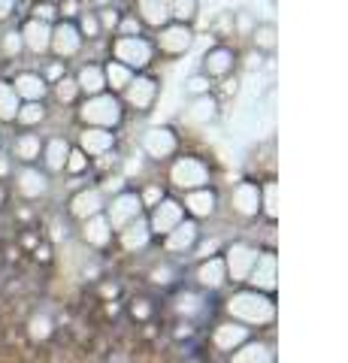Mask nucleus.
<instances>
[{
    "mask_svg": "<svg viewBox=\"0 0 348 363\" xmlns=\"http://www.w3.org/2000/svg\"><path fill=\"white\" fill-rule=\"evenodd\" d=\"M276 297L273 294H261L249 285L233 288L224 300V318H233L249 330H261V327H273L276 324Z\"/></svg>",
    "mask_w": 348,
    "mask_h": 363,
    "instance_id": "1",
    "label": "nucleus"
},
{
    "mask_svg": "<svg viewBox=\"0 0 348 363\" xmlns=\"http://www.w3.org/2000/svg\"><path fill=\"white\" fill-rule=\"evenodd\" d=\"M73 118H76V128L118 130L121 124H125L128 112H125V104H121L118 94L103 91V94H94V97H82L79 104L73 106Z\"/></svg>",
    "mask_w": 348,
    "mask_h": 363,
    "instance_id": "2",
    "label": "nucleus"
},
{
    "mask_svg": "<svg viewBox=\"0 0 348 363\" xmlns=\"http://www.w3.org/2000/svg\"><path fill=\"white\" fill-rule=\"evenodd\" d=\"M106 58L130 67L133 73H145V70H152L155 61H158V52H155V43H152L149 33H140V37H109L106 40Z\"/></svg>",
    "mask_w": 348,
    "mask_h": 363,
    "instance_id": "3",
    "label": "nucleus"
},
{
    "mask_svg": "<svg viewBox=\"0 0 348 363\" xmlns=\"http://www.w3.org/2000/svg\"><path fill=\"white\" fill-rule=\"evenodd\" d=\"M167 185L173 191H179V194L206 188V185H212V167L203 161V157L179 152L176 157L167 161Z\"/></svg>",
    "mask_w": 348,
    "mask_h": 363,
    "instance_id": "4",
    "label": "nucleus"
},
{
    "mask_svg": "<svg viewBox=\"0 0 348 363\" xmlns=\"http://www.w3.org/2000/svg\"><path fill=\"white\" fill-rule=\"evenodd\" d=\"M9 185H13L16 197L25 203H40L52 194V176L40 164H16Z\"/></svg>",
    "mask_w": 348,
    "mask_h": 363,
    "instance_id": "5",
    "label": "nucleus"
},
{
    "mask_svg": "<svg viewBox=\"0 0 348 363\" xmlns=\"http://www.w3.org/2000/svg\"><path fill=\"white\" fill-rule=\"evenodd\" d=\"M118 97H121V104H125V112L145 116V112L155 109V104H158V97H161V79L155 76L152 70L137 73L130 79V85L121 91Z\"/></svg>",
    "mask_w": 348,
    "mask_h": 363,
    "instance_id": "6",
    "label": "nucleus"
},
{
    "mask_svg": "<svg viewBox=\"0 0 348 363\" xmlns=\"http://www.w3.org/2000/svg\"><path fill=\"white\" fill-rule=\"evenodd\" d=\"M194 25H182V21H170V25H164L161 30L152 33V43H155V52H158V58H185V55L194 49Z\"/></svg>",
    "mask_w": 348,
    "mask_h": 363,
    "instance_id": "7",
    "label": "nucleus"
},
{
    "mask_svg": "<svg viewBox=\"0 0 348 363\" xmlns=\"http://www.w3.org/2000/svg\"><path fill=\"white\" fill-rule=\"evenodd\" d=\"M257 248L254 242L249 240H230V242H224L221 248V260H224V269H228V281L233 288H242L245 285V279H249V272L254 267V260H257Z\"/></svg>",
    "mask_w": 348,
    "mask_h": 363,
    "instance_id": "8",
    "label": "nucleus"
},
{
    "mask_svg": "<svg viewBox=\"0 0 348 363\" xmlns=\"http://www.w3.org/2000/svg\"><path fill=\"white\" fill-rule=\"evenodd\" d=\"M182 143H179V133L167 124H155V128H145L140 136V155L152 164H167L170 157L179 155Z\"/></svg>",
    "mask_w": 348,
    "mask_h": 363,
    "instance_id": "9",
    "label": "nucleus"
},
{
    "mask_svg": "<svg viewBox=\"0 0 348 363\" xmlns=\"http://www.w3.org/2000/svg\"><path fill=\"white\" fill-rule=\"evenodd\" d=\"M88 49L76 21H64L58 18L52 25V45H49V58H58V61H67L73 64L76 58H82V52Z\"/></svg>",
    "mask_w": 348,
    "mask_h": 363,
    "instance_id": "10",
    "label": "nucleus"
},
{
    "mask_svg": "<svg viewBox=\"0 0 348 363\" xmlns=\"http://www.w3.org/2000/svg\"><path fill=\"white\" fill-rule=\"evenodd\" d=\"M103 215H106V221L112 224V230H116V233L125 230L128 224L140 221L142 215H145V206H142V200H140V194H137V188H125L121 194L109 197Z\"/></svg>",
    "mask_w": 348,
    "mask_h": 363,
    "instance_id": "11",
    "label": "nucleus"
},
{
    "mask_svg": "<svg viewBox=\"0 0 348 363\" xmlns=\"http://www.w3.org/2000/svg\"><path fill=\"white\" fill-rule=\"evenodd\" d=\"M237 67H240V52L233 49L230 43H215V45H209V49L203 52L197 70L206 73L212 82H221V79L237 73Z\"/></svg>",
    "mask_w": 348,
    "mask_h": 363,
    "instance_id": "12",
    "label": "nucleus"
},
{
    "mask_svg": "<svg viewBox=\"0 0 348 363\" xmlns=\"http://www.w3.org/2000/svg\"><path fill=\"white\" fill-rule=\"evenodd\" d=\"M185 218H188V215H185L182 200L170 197V194H167L161 203H155V206L145 212V221H149V230H152V236H155V242L164 240V236L170 233L176 224H182Z\"/></svg>",
    "mask_w": 348,
    "mask_h": 363,
    "instance_id": "13",
    "label": "nucleus"
},
{
    "mask_svg": "<svg viewBox=\"0 0 348 363\" xmlns=\"http://www.w3.org/2000/svg\"><path fill=\"white\" fill-rule=\"evenodd\" d=\"M103 209H106V194L97 188V182L94 185H79L70 197H67V218L76 221V224L91 218V215H100Z\"/></svg>",
    "mask_w": 348,
    "mask_h": 363,
    "instance_id": "14",
    "label": "nucleus"
},
{
    "mask_svg": "<svg viewBox=\"0 0 348 363\" xmlns=\"http://www.w3.org/2000/svg\"><path fill=\"white\" fill-rule=\"evenodd\" d=\"M73 145L91 157V161H103L118 149V130H103V128H76Z\"/></svg>",
    "mask_w": 348,
    "mask_h": 363,
    "instance_id": "15",
    "label": "nucleus"
},
{
    "mask_svg": "<svg viewBox=\"0 0 348 363\" xmlns=\"http://www.w3.org/2000/svg\"><path fill=\"white\" fill-rule=\"evenodd\" d=\"M228 203L237 218H242V221L257 218V215H261V182H254V179L237 182V185L230 188Z\"/></svg>",
    "mask_w": 348,
    "mask_h": 363,
    "instance_id": "16",
    "label": "nucleus"
},
{
    "mask_svg": "<svg viewBox=\"0 0 348 363\" xmlns=\"http://www.w3.org/2000/svg\"><path fill=\"white\" fill-rule=\"evenodd\" d=\"M200 233H203V230H200V221L185 218L182 224H176L173 230L164 236V240H158L161 242V252L167 257H188L191 252H194Z\"/></svg>",
    "mask_w": 348,
    "mask_h": 363,
    "instance_id": "17",
    "label": "nucleus"
},
{
    "mask_svg": "<svg viewBox=\"0 0 348 363\" xmlns=\"http://www.w3.org/2000/svg\"><path fill=\"white\" fill-rule=\"evenodd\" d=\"M18 33H21V43H25V58H49V45H52V25L46 21H37V18H21L18 21Z\"/></svg>",
    "mask_w": 348,
    "mask_h": 363,
    "instance_id": "18",
    "label": "nucleus"
},
{
    "mask_svg": "<svg viewBox=\"0 0 348 363\" xmlns=\"http://www.w3.org/2000/svg\"><path fill=\"white\" fill-rule=\"evenodd\" d=\"M245 285L261 291V294H276V285H279V257L273 248H261L257 252V260L245 279Z\"/></svg>",
    "mask_w": 348,
    "mask_h": 363,
    "instance_id": "19",
    "label": "nucleus"
},
{
    "mask_svg": "<svg viewBox=\"0 0 348 363\" xmlns=\"http://www.w3.org/2000/svg\"><path fill=\"white\" fill-rule=\"evenodd\" d=\"M43 143L46 136L40 130H16L6 143V155L13 157V164H40Z\"/></svg>",
    "mask_w": 348,
    "mask_h": 363,
    "instance_id": "20",
    "label": "nucleus"
},
{
    "mask_svg": "<svg viewBox=\"0 0 348 363\" xmlns=\"http://www.w3.org/2000/svg\"><path fill=\"white\" fill-rule=\"evenodd\" d=\"M79 242L91 252H106V248L116 245V230L106 221V215H91V218L79 221Z\"/></svg>",
    "mask_w": 348,
    "mask_h": 363,
    "instance_id": "21",
    "label": "nucleus"
},
{
    "mask_svg": "<svg viewBox=\"0 0 348 363\" xmlns=\"http://www.w3.org/2000/svg\"><path fill=\"white\" fill-rule=\"evenodd\" d=\"M249 339H252L249 327H242L240 321H233V318H221L209 333V345L221 351V354H230V351H237L242 342H249Z\"/></svg>",
    "mask_w": 348,
    "mask_h": 363,
    "instance_id": "22",
    "label": "nucleus"
},
{
    "mask_svg": "<svg viewBox=\"0 0 348 363\" xmlns=\"http://www.w3.org/2000/svg\"><path fill=\"white\" fill-rule=\"evenodd\" d=\"M9 82H13L21 104H28V100H49V82L43 79L37 67H18V70L9 76Z\"/></svg>",
    "mask_w": 348,
    "mask_h": 363,
    "instance_id": "23",
    "label": "nucleus"
},
{
    "mask_svg": "<svg viewBox=\"0 0 348 363\" xmlns=\"http://www.w3.org/2000/svg\"><path fill=\"white\" fill-rule=\"evenodd\" d=\"M73 149V140L67 133H52L46 136L43 143V155H40V167L55 179V176H64V164H67V155Z\"/></svg>",
    "mask_w": 348,
    "mask_h": 363,
    "instance_id": "24",
    "label": "nucleus"
},
{
    "mask_svg": "<svg viewBox=\"0 0 348 363\" xmlns=\"http://www.w3.org/2000/svg\"><path fill=\"white\" fill-rule=\"evenodd\" d=\"M182 206L185 215L194 221H212L218 215V191L206 185V188H197V191H188L182 194Z\"/></svg>",
    "mask_w": 348,
    "mask_h": 363,
    "instance_id": "25",
    "label": "nucleus"
},
{
    "mask_svg": "<svg viewBox=\"0 0 348 363\" xmlns=\"http://www.w3.org/2000/svg\"><path fill=\"white\" fill-rule=\"evenodd\" d=\"M194 281H197V288L200 291H206V294H218L230 285L228 281V269H224V260L221 255H212L206 260H197V267H194Z\"/></svg>",
    "mask_w": 348,
    "mask_h": 363,
    "instance_id": "26",
    "label": "nucleus"
},
{
    "mask_svg": "<svg viewBox=\"0 0 348 363\" xmlns=\"http://www.w3.org/2000/svg\"><path fill=\"white\" fill-rule=\"evenodd\" d=\"M152 242H155V236L149 230V221H145V215H142L140 221H133V224L125 227V230L116 233V245L125 255H142L145 248H152Z\"/></svg>",
    "mask_w": 348,
    "mask_h": 363,
    "instance_id": "27",
    "label": "nucleus"
},
{
    "mask_svg": "<svg viewBox=\"0 0 348 363\" xmlns=\"http://www.w3.org/2000/svg\"><path fill=\"white\" fill-rule=\"evenodd\" d=\"M133 16L140 18V25L145 30H161L164 25H170L173 16H170V4L167 0H133Z\"/></svg>",
    "mask_w": 348,
    "mask_h": 363,
    "instance_id": "28",
    "label": "nucleus"
},
{
    "mask_svg": "<svg viewBox=\"0 0 348 363\" xmlns=\"http://www.w3.org/2000/svg\"><path fill=\"white\" fill-rule=\"evenodd\" d=\"M73 79L79 85V94L82 97H94V94H103L106 91V79H103V61H82L73 67Z\"/></svg>",
    "mask_w": 348,
    "mask_h": 363,
    "instance_id": "29",
    "label": "nucleus"
},
{
    "mask_svg": "<svg viewBox=\"0 0 348 363\" xmlns=\"http://www.w3.org/2000/svg\"><path fill=\"white\" fill-rule=\"evenodd\" d=\"M49 118H52L49 100H28V104L18 106L13 128H16V130H40Z\"/></svg>",
    "mask_w": 348,
    "mask_h": 363,
    "instance_id": "30",
    "label": "nucleus"
},
{
    "mask_svg": "<svg viewBox=\"0 0 348 363\" xmlns=\"http://www.w3.org/2000/svg\"><path fill=\"white\" fill-rule=\"evenodd\" d=\"M230 363H276V348L264 339H249L237 351H230Z\"/></svg>",
    "mask_w": 348,
    "mask_h": 363,
    "instance_id": "31",
    "label": "nucleus"
},
{
    "mask_svg": "<svg viewBox=\"0 0 348 363\" xmlns=\"http://www.w3.org/2000/svg\"><path fill=\"white\" fill-rule=\"evenodd\" d=\"M221 116V100L218 94L212 91V94H203V97H194V100H188V121L191 124H212Z\"/></svg>",
    "mask_w": 348,
    "mask_h": 363,
    "instance_id": "32",
    "label": "nucleus"
},
{
    "mask_svg": "<svg viewBox=\"0 0 348 363\" xmlns=\"http://www.w3.org/2000/svg\"><path fill=\"white\" fill-rule=\"evenodd\" d=\"M49 100H52L55 106H61V109H73L76 104H79L82 94H79V85H76L73 73H67L55 85H49Z\"/></svg>",
    "mask_w": 348,
    "mask_h": 363,
    "instance_id": "33",
    "label": "nucleus"
},
{
    "mask_svg": "<svg viewBox=\"0 0 348 363\" xmlns=\"http://www.w3.org/2000/svg\"><path fill=\"white\" fill-rule=\"evenodd\" d=\"M249 43H252V49L257 55H273L276 45H279L276 25H273V21H257V25L252 28V33H249Z\"/></svg>",
    "mask_w": 348,
    "mask_h": 363,
    "instance_id": "34",
    "label": "nucleus"
},
{
    "mask_svg": "<svg viewBox=\"0 0 348 363\" xmlns=\"http://www.w3.org/2000/svg\"><path fill=\"white\" fill-rule=\"evenodd\" d=\"M25 58V43H21V33L18 25H6L0 28V61H9V64H18Z\"/></svg>",
    "mask_w": 348,
    "mask_h": 363,
    "instance_id": "35",
    "label": "nucleus"
},
{
    "mask_svg": "<svg viewBox=\"0 0 348 363\" xmlns=\"http://www.w3.org/2000/svg\"><path fill=\"white\" fill-rule=\"evenodd\" d=\"M133 76L137 73H133L130 67L112 61V58H103V79H106V91H112V94H121V91L130 85Z\"/></svg>",
    "mask_w": 348,
    "mask_h": 363,
    "instance_id": "36",
    "label": "nucleus"
},
{
    "mask_svg": "<svg viewBox=\"0 0 348 363\" xmlns=\"http://www.w3.org/2000/svg\"><path fill=\"white\" fill-rule=\"evenodd\" d=\"M18 106H21V100H18V94H16L13 82L0 76V128H9V124H16Z\"/></svg>",
    "mask_w": 348,
    "mask_h": 363,
    "instance_id": "37",
    "label": "nucleus"
},
{
    "mask_svg": "<svg viewBox=\"0 0 348 363\" xmlns=\"http://www.w3.org/2000/svg\"><path fill=\"white\" fill-rule=\"evenodd\" d=\"M179 276H182V269H179L176 257H167V255L161 257V264H155V267L149 269V281H152L155 288H161V291L173 288Z\"/></svg>",
    "mask_w": 348,
    "mask_h": 363,
    "instance_id": "38",
    "label": "nucleus"
},
{
    "mask_svg": "<svg viewBox=\"0 0 348 363\" xmlns=\"http://www.w3.org/2000/svg\"><path fill=\"white\" fill-rule=\"evenodd\" d=\"M76 28H79L85 45L106 43V33H103V28H100V18H97L94 9H88V6H85L82 13H79V18H76Z\"/></svg>",
    "mask_w": 348,
    "mask_h": 363,
    "instance_id": "39",
    "label": "nucleus"
},
{
    "mask_svg": "<svg viewBox=\"0 0 348 363\" xmlns=\"http://www.w3.org/2000/svg\"><path fill=\"white\" fill-rule=\"evenodd\" d=\"M91 167H94L91 157H88L79 145H73L70 155H67V164H64V176L67 179H85L88 173H91Z\"/></svg>",
    "mask_w": 348,
    "mask_h": 363,
    "instance_id": "40",
    "label": "nucleus"
},
{
    "mask_svg": "<svg viewBox=\"0 0 348 363\" xmlns=\"http://www.w3.org/2000/svg\"><path fill=\"white\" fill-rule=\"evenodd\" d=\"M206 306L200 303V297L194 291H179V303H176V315L185 318V321H197V315H203Z\"/></svg>",
    "mask_w": 348,
    "mask_h": 363,
    "instance_id": "41",
    "label": "nucleus"
},
{
    "mask_svg": "<svg viewBox=\"0 0 348 363\" xmlns=\"http://www.w3.org/2000/svg\"><path fill=\"white\" fill-rule=\"evenodd\" d=\"M182 91H185V97L188 100H194V97H203V94H212L215 91V82L206 76V73H200V70H194L191 73L185 82H182Z\"/></svg>",
    "mask_w": 348,
    "mask_h": 363,
    "instance_id": "42",
    "label": "nucleus"
},
{
    "mask_svg": "<svg viewBox=\"0 0 348 363\" xmlns=\"http://www.w3.org/2000/svg\"><path fill=\"white\" fill-rule=\"evenodd\" d=\"M167 4H170L173 21H182V25H194L200 16V0H167Z\"/></svg>",
    "mask_w": 348,
    "mask_h": 363,
    "instance_id": "43",
    "label": "nucleus"
},
{
    "mask_svg": "<svg viewBox=\"0 0 348 363\" xmlns=\"http://www.w3.org/2000/svg\"><path fill=\"white\" fill-rule=\"evenodd\" d=\"M52 333H55V321H52L49 315L37 312V315H30V318H28V336L33 339V342H46Z\"/></svg>",
    "mask_w": 348,
    "mask_h": 363,
    "instance_id": "44",
    "label": "nucleus"
},
{
    "mask_svg": "<svg viewBox=\"0 0 348 363\" xmlns=\"http://www.w3.org/2000/svg\"><path fill=\"white\" fill-rule=\"evenodd\" d=\"M276 194H279V185L273 179L261 182V215L266 221H276L279 218V206H276Z\"/></svg>",
    "mask_w": 348,
    "mask_h": 363,
    "instance_id": "45",
    "label": "nucleus"
},
{
    "mask_svg": "<svg viewBox=\"0 0 348 363\" xmlns=\"http://www.w3.org/2000/svg\"><path fill=\"white\" fill-rule=\"evenodd\" d=\"M94 13H97V18H100V28H103L106 40H109V37H116L118 21H121V16H125V9H121L118 4H109V6H100V9H94Z\"/></svg>",
    "mask_w": 348,
    "mask_h": 363,
    "instance_id": "46",
    "label": "nucleus"
},
{
    "mask_svg": "<svg viewBox=\"0 0 348 363\" xmlns=\"http://www.w3.org/2000/svg\"><path fill=\"white\" fill-rule=\"evenodd\" d=\"M37 70L43 73V79H46L49 85H55V82H58V79H64L67 73H70L73 67L67 64V61H58V58H43V61H40V67H37Z\"/></svg>",
    "mask_w": 348,
    "mask_h": 363,
    "instance_id": "47",
    "label": "nucleus"
},
{
    "mask_svg": "<svg viewBox=\"0 0 348 363\" xmlns=\"http://www.w3.org/2000/svg\"><path fill=\"white\" fill-rule=\"evenodd\" d=\"M137 194H140V200H142L145 212H149L155 203H161V200L167 197V188L161 185V182H142V185L137 188Z\"/></svg>",
    "mask_w": 348,
    "mask_h": 363,
    "instance_id": "48",
    "label": "nucleus"
},
{
    "mask_svg": "<svg viewBox=\"0 0 348 363\" xmlns=\"http://www.w3.org/2000/svg\"><path fill=\"white\" fill-rule=\"evenodd\" d=\"M25 16L37 18V21H46V25H55V21H58V6L46 4V0H30V6H28Z\"/></svg>",
    "mask_w": 348,
    "mask_h": 363,
    "instance_id": "49",
    "label": "nucleus"
},
{
    "mask_svg": "<svg viewBox=\"0 0 348 363\" xmlns=\"http://www.w3.org/2000/svg\"><path fill=\"white\" fill-rule=\"evenodd\" d=\"M140 33H145V28L140 25V18L133 16L130 9H125V16H121V21H118L116 37H140Z\"/></svg>",
    "mask_w": 348,
    "mask_h": 363,
    "instance_id": "50",
    "label": "nucleus"
},
{
    "mask_svg": "<svg viewBox=\"0 0 348 363\" xmlns=\"http://www.w3.org/2000/svg\"><path fill=\"white\" fill-rule=\"evenodd\" d=\"M212 33H215L218 40H228V37H237V33H233V13H221L215 21H212Z\"/></svg>",
    "mask_w": 348,
    "mask_h": 363,
    "instance_id": "51",
    "label": "nucleus"
},
{
    "mask_svg": "<svg viewBox=\"0 0 348 363\" xmlns=\"http://www.w3.org/2000/svg\"><path fill=\"white\" fill-rule=\"evenodd\" d=\"M128 312H130V318L133 321H149V318L155 315V306H152V300H145V297H140V300H133L130 306H128Z\"/></svg>",
    "mask_w": 348,
    "mask_h": 363,
    "instance_id": "52",
    "label": "nucleus"
},
{
    "mask_svg": "<svg viewBox=\"0 0 348 363\" xmlns=\"http://www.w3.org/2000/svg\"><path fill=\"white\" fill-rule=\"evenodd\" d=\"M82 9H85V0H61V4H58V18H64V21H76Z\"/></svg>",
    "mask_w": 348,
    "mask_h": 363,
    "instance_id": "53",
    "label": "nucleus"
},
{
    "mask_svg": "<svg viewBox=\"0 0 348 363\" xmlns=\"http://www.w3.org/2000/svg\"><path fill=\"white\" fill-rule=\"evenodd\" d=\"M18 18V0H0V28L13 25Z\"/></svg>",
    "mask_w": 348,
    "mask_h": 363,
    "instance_id": "54",
    "label": "nucleus"
},
{
    "mask_svg": "<svg viewBox=\"0 0 348 363\" xmlns=\"http://www.w3.org/2000/svg\"><path fill=\"white\" fill-rule=\"evenodd\" d=\"M194 321H185V318H179V324H176V330H173V336L176 339H191V336H194L197 330H194Z\"/></svg>",
    "mask_w": 348,
    "mask_h": 363,
    "instance_id": "55",
    "label": "nucleus"
},
{
    "mask_svg": "<svg viewBox=\"0 0 348 363\" xmlns=\"http://www.w3.org/2000/svg\"><path fill=\"white\" fill-rule=\"evenodd\" d=\"M13 169H16V164H13V157H9L4 149H0V182H6L9 176H13Z\"/></svg>",
    "mask_w": 348,
    "mask_h": 363,
    "instance_id": "56",
    "label": "nucleus"
},
{
    "mask_svg": "<svg viewBox=\"0 0 348 363\" xmlns=\"http://www.w3.org/2000/svg\"><path fill=\"white\" fill-rule=\"evenodd\" d=\"M46 4H55V6H58V4H61V0H46Z\"/></svg>",
    "mask_w": 348,
    "mask_h": 363,
    "instance_id": "57",
    "label": "nucleus"
},
{
    "mask_svg": "<svg viewBox=\"0 0 348 363\" xmlns=\"http://www.w3.org/2000/svg\"><path fill=\"white\" fill-rule=\"evenodd\" d=\"M0 149H4V140H0Z\"/></svg>",
    "mask_w": 348,
    "mask_h": 363,
    "instance_id": "58",
    "label": "nucleus"
}]
</instances>
